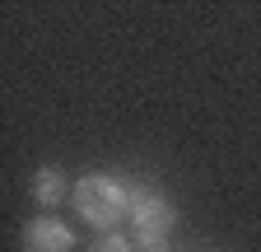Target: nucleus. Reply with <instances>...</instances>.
Instances as JSON below:
<instances>
[{"label":"nucleus","mask_w":261,"mask_h":252,"mask_svg":"<svg viewBox=\"0 0 261 252\" xmlns=\"http://www.w3.org/2000/svg\"><path fill=\"white\" fill-rule=\"evenodd\" d=\"M89 252H136V238H121V234H98L89 243Z\"/></svg>","instance_id":"5"},{"label":"nucleus","mask_w":261,"mask_h":252,"mask_svg":"<svg viewBox=\"0 0 261 252\" xmlns=\"http://www.w3.org/2000/svg\"><path fill=\"white\" fill-rule=\"evenodd\" d=\"M75 210H80L84 224L112 234L130 215V187L121 178H112V173H89V178L75 182Z\"/></svg>","instance_id":"1"},{"label":"nucleus","mask_w":261,"mask_h":252,"mask_svg":"<svg viewBox=\"0 0 261 252\" xmlns=\"http://www.w3.org/2000/svg\"><path fill=\"white\" fill-rule=\"evenodd\" d=\"M61 196H65V178H61V168H38L33 173V201L38 206H61Z\"/></svg>","instance_id":"4"},{"label":"nucleus","mask_w":261,"mask_h":252,"mask_svg":"<svg viewBox=\"0 0 261 252\" xmlns=\"http://www.w3.org/2000/svg\"><path fill=\"white\" fill-rule=\"evenodd\" d=\"M23 252H75V229L56 215H38L23 224Z\"/></svg>","instance_id":"3"},{"label":"nucleus","mask_w":261,"mask_h":252,"mask_svg":"<svg viewBox=\"0 0 261 252\" xmlns=\"http://www.w3.org/2000/svg\"><path fill=\"white\" fill-rule=\"evenodd\" d=\"M130 224H136V252H168V234L177 224V210L154 187H130Z\"/></svg>","instance_id":"2"}]
</instances>
